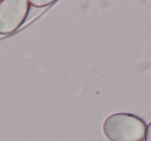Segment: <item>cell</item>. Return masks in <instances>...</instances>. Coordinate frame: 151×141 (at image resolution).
Here are the masks:
<instances>
[{
	"mask_svg": "<svg viewBox=\"0 0 151 141\" xmlns=\"http://www.w3.org/2000/svg\"><path fill=\"white\" fill-rule=\"evenodd\" d=\"M30 9L28 0L0 1V34H9L25 22Z\"/></svg>",
	"mask_w": 151,
	"mask_h": 141,
	"instance_id": "7a4b0ae2",
	"label": "cell"
},
{
	"mask_svg": "<svg viewBox=\"0 0 151 141\" xmlns=\"http://www.w3.org/2000/svg\"><path fill=\"white\" fill-rule=\"evenodd\" d=\"M103 130L111 141H144L147 126L139 116L120 112L108 116Z\"/></svg>",
	"mask_w": 151,
	"mask_h": 141,
	"instance_id": "6da1fadb",
	"label": "cell"
},
{
	"mask_svg": "<svg viewBox=\"0 0 151 141\" xmlns=\"http://www.w3.org/2000/svg\"><path fill=\"white\" fill-rule=\"evenodd\" d=\"M145 141H151V122L147 126L146 135H145Z\"/></svg>",
	"mask_w": 151,
	"mask_h": 141,
	"instance_id": "277c9868",
	"label": "cell"
},
{
	"mask_svg": "<svg viewBox=\"0 0 151 141\" xmlns=\"http://www.w3.org/2000/svg\"><path fill=\"white\" fill-rule=\"evenodd\" d=\"M54 2L55 1H52V0H31V1H29L30 5L34 7H45L53 4Z\"/></svg>",
	"mask_w": 151,
	"mask_h": 141,
	"instance_id": "3957f363",
	"label": "cell"
}]
</instances>
